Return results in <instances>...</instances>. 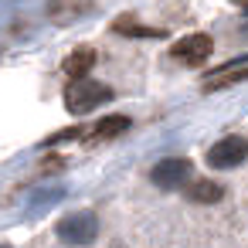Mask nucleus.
<instances>
[{
  "label": "nucleus",
  "mask_w": 248,
  "mask_h": 248,
  "mask_svg": "<svg viewBox=\"0 0 248 248\" xmlns=\"http://www.w3.org/2000/svg\"><path fill=\"white\" fill-rule=\"evenodd\" d=\"M112 99V89L109 85H102V82H95V78H72L68 82V89H65V106H68V112H75V116H82V112H92L95 106H102V102H109Z\"/></svg>",
  "instance_id": "1"
},
{
  "label": "nucleus",
  "mask_w": 248,
  "mask_h": 248,
  "mask_svg": "<svg viewBox=\"0 0 248 248\" xmlns=\"http://www.w3.org/2000/svg\"><path fill=\"white\" fill-rule=\"evenodd\" d=\"M99 234V217L92 211H75L58 221V238L65 245H92Z\"/></svg>",
  "instance_id": "2"
},
{
  "label": "nucleus",
  "mask_w": 248,
  "mask_h": 248,
  "mask_svg": "<svg viewBox=\"0 0 248 248\" xmlns=\"http://www.w3.org/2000/svg\"><path fill=\"white\" fill-rule=\"evenodd\" d=\"M245 160H248V140L245 136H224L207 150V163L214 170H231Z\"/></svg>",
  "instance_id": "3"
},
{
  "label": "nucleus",
  "mask_w": 248,
  "mask_h": 248,
  "mask_svg": "<svg viewBox=\"0 0 248 248\" xmlns=\"http://www.w3.org/2000/svg\"><path fill=\"white\" fill-rule=\"evenodd\" d=\"M211 51H214V41L207 34H187L170 48L173 62H180V65H201V62L211 58Z\"/></svg>",
  "instance_id": "4"
},
{
  "label": "nucleus",
  "mask_w": 248,
  "mask_h": 248,
  "mask_svg": "<svg viewBox=\"0 0 248 248\" xmlns=\"http://www.w3.org/2000/svg\"><path fill=\"white\" fill-rule=\"evenodd\" d=\"M187 177H190V160H184V156L160 160V163L150 170V180H153L156 187H163V190H173V187H180Z\"/></svg>",
  "instance_id": "5"
},
{
  "label": "nucleus",
  "mask_w": 248,
  "mask_h": 248,
  "mask_svg": "<svg viewBox=\"0 0 248 248\" xmlns=\"http://www.w3.org/2000/svg\"><path fill=\"white\" fill-rule=\"evenodd\" d=\"M245 78H248V58H234V62H228V65H221L217 72L207 75L204 92H217V89H228V85L245 82Z\"/></svg>",
  "instance_id": "6"
},
{
  "label": "nucleus",
  "mask_w": 248,
  "mask_h": 248,
  "mask_svg": "<svg viewBox=\"0 0 248 248\" xmlns=\"http://www.w3.org/2000/svg\"><path fill=\"white\" fill-rule=\"evenodd\" d=\"M92 62H95V51L92 48H78V51H72L68 58H65V75L68 78H85L89 75V68H92Z\"/></svg>",
  "instance_id": "7"
},
{
  "label": "nucleus",
  "mask_w": 248,
  "mask_h": 248,
  "mask_svg": "<svg viewBox=\"0 0 248 248\" xmlns=\"http://www.w3.org/2000/svg\"><path fill=\"white\" fill-rule=\"evenodd\" d=\"M126 129H129V119L126 116H109V119H102V123L92 126V136L95 140H112V136H119Z\"/></svg>",
  "instance_id": "8"
},
{
  "label": "nucleus",
  "mask_w": 248,
  "mask_h": 248,
  "mask_svg": "<svg viewBox=\"0 0 248 248\" xmlns=\"http://www.w3.org/2000/svg\"><path fill=\"white\" fill-rule=\"evenodd\" d=\"M224 190L214 184V180H197V184H190V197L194 201H201V204H211V201H217Z\"/></svg>",
  "instance_id": "9"
},
{
  "label": "nucleus",
  "mask_w": 248,
  "mask_h": 248,
  "mask_svg": "<svg viewBox=\"0 0 248 248\" xmlns=\"http://www.w3.org/2000/svg\"><path fill=\"white\" fill-rule=\"evenodd\" d=\"M238 4H245V0H238Z\"/></svg>",
  "instance_id": "10"
}]
</instances>
